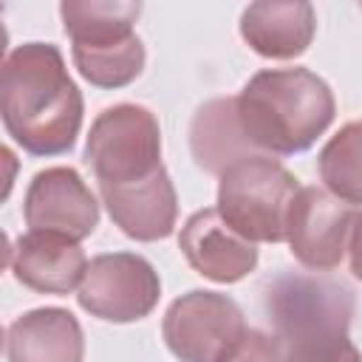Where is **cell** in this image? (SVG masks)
Listing matches in <instances>:
<instances>
[{
  "instance_id": "ffe728a7",
  "label": "cell",
  "mask_w": 362,
  "mask_h": 362,
  "mask_svg": "<svg viewBox=\"0 0 362 362\" xmlns=\"http://www.w3.org/2000/svg\"><path fill=\"white\" fill-rule=\"evenodd\" d=\"M11 263V243H8V238H6V232L0 229V274L6 272V266Z\"/></svg>"
},
{
  "instance_id": "ac0fdd59",
  "label": "cell",
  "mask_w": 362,
  "mask_h": 362,
  "mask_svg": "<svg viewBox=\"0 0 362 362\" xmlns=\"http://www.w3.org/2000/svg\"><path fill=\"white\" fill-rule=\"evenodd\" d=\"M218 362H283V354L272 334L246 328L240 334V339Z\"/></svg>"
},
{
  "instance_id": "2e32d148",
  "label": "cell",
  "mask_w": 362,
  "mask_h": 362,
  "mask_svg": "<svg viewBox=\"0 0 362 362\" xmlns=\"http://www.w3.org/2000/svg\"><path fill=\"white\" fill-rule=\"evenodd\" d=\"M189 144L195 164L206 173H223L229 164L255 156L249 141L243 139L235 116V99H212L198 107L192 127H189Z\"/></svg>"
},
{
  "instance_id": "7a4b0ae2",
  "label": "cell",
  "mask_w": 362,
  "mask_h": 362,
  "mask_svg": "<svg viewBox=\"0 0 362 362\" xmlns=\"http://www.w3.org/2000/svg\"><path fill=\"white\" fill-rule=\"evenodd\" d=\"M266 314L283 362H359L348 337L354 317L348 286L328 277L280 274L266 288Z\"/></svg>"
},
{
  "instance_id": "d6986e66",
  "label": "cell",
  "mask_w": 362,
  "mask_h": 362,
  "mask_svg": "<svg viewBox=\"0 0 362 362\" xmlns=\"http://www.w3.org/2000/svg\"><path fill=\"white\" fill-rule=\"evenodd\" d=\"M17 170H20V161L17 156L0 144V204L11 195V187H14V178H17Z\"/></svg>"
},
{
  "instance_id": "8992f818",
  "label": "cell",
  "mask_w": 362,
  "mask_h": 362,
  "mask_svg": "<svg viewBox=\"0 0 362 362\" xmlns=\"http://www.w3.org/2000/svg\"><path fill=\"white\" fill-rule=\"evenodd\" d=\"M85 161L96 175L99 189L156 175L164 170L156 116L141 105H113L102 110L85 144Z\"/></svg>"
},
{
  "instance_id": "e0dca14e",
  "label": "cell",
  "mask_w": 362,
  "mask_h": 362,
  "mask_svg": "<svg viewBox=\"0 0 362 362\" xmlns=\"http://www.w3.org/2000/svg\"><path fill=\"white\" fill-rule=\"evenodd\" d=\"M320 175L334 198L356 206L359 204V124H345L320 156Z\"/></svg>"
},
{
  "instance_id": "7c38bea8",
  "label": "cell",
  "mask_w": 362,
  "mask_h": 362,
  "mask_svg": "<svg viewBox=\"0 0 362 362\" xmlns=\"http://www.w3.org/2000/svg\"><path fill=\"white\" fill-rule=\"evenodd\" d=\"M99 192L113 223L133 240H161L175 226L178 198L167 170H158L144 181L105 187Z\"/></svg>"
},
{
  "instance_id": "44dd1931",
  "label": "cell",
  "mask_w": 362,
  "mask_h": 362,
  "mask_svg": "<svg viewBox=\"0 0 362 362\" xmlns=\"http://www.w3.org/2000/svg\"><path fill=\"white\" fill-rule=\"evenodd\" d=\"M6 45H8V34H6V25L0 20V62H3V54H6Z\"/></svg>"
},
{
  "instance_id": "9c48e42d",
  "label": "cell",
  "mask_w": 362,
  "mask_h": 362,
  "mask_svg": "<svg viewBox=\"0 0 362 362\" xmlns=\"http://www.w3.org/2000/svg\"><path fill=\"white\" fill-rule=\"evenodd\" d=\"M246 331L238 303L218 291L178 297L161 322L167 348L181 362H218Z\"/></svg>"
},
{
  "instance_id": "9a60e30c",
  "label": "cell",
  "mask_w": 362,
  "mask_h": 362,
  "mask_svg": "<svg viewBox=\"0 0 362 362\" xmlns=\"http://www.w3.org/2000/svg\"><path fill=\"white\" fill-rule=\"evenodd\" d=\"M314 8L308 3H252L240 17V34L269 59L300 57L314 37Z\"/></svg>"
},
{
  "instance_id": "4fadbf2b",
  "label": "cell",
  "mask_w": 362,
  "mask_h": 362,
  "mask_svg": "<svg viewBox=\"0 0 362 362\" xmlns=\"http://www.w3.org/2000/svg\"><path fill=\"white\" fill-rule=\"evenodd\" d=\"M14 277L40 294H68L79 286L85 274V252L79 243L48 235V232H25L11 249Z\"/></svg>"
},
{
  "instance_id": "277c9868",
  "label": "cell",
  "mask_w": 362,
  "mask_h": 362,
  "mask_svg": "<svg viewBox=\"0 0 362 362\" xmlns=\"http://www.w3.org/2000/svg\"><path fill=\"white\" fill-rule=\"evenodd\" d=\"M139 3L68 0L59 6L79 74L99 88H122L144 68V45L133 31Z\"/></svg>"
},
{
  "instance_id": "5b68a950",
  "label": "cell",
  "mask_w": 362,
  "mask_h": 362,
  "mask_svg": "<svg viewBox=\"0 0 362 362\" xmlns=\"http://www.w3.org/2000/svg\"><path fill=\"white\" fill-rule=\"evenodd\" d=\"M297 178L269 156H246L221 173L218 215L246 240H286V215Z\"/></svg>"
},
{
  "instance_id": "6da1fadb",
  "label": "cell",
  "mask_w": 362,
  "mask_h": 362,
  "mask_svg": "<svg viewBox=\"0 0 362 362\" xmlns=\"http://www.w3.org/2000/svg\"><path fill=\"white\" fill-rule=\"evenodd\" d=\"M0 119L34 156H59L82 127V93L57 45L28 42L0 62Z\"/></svg>"
},
{
  "instance_id": "3957f363",
  "label": "cell",
  "mask_w": 362,
  "mask_h": 362,
  "mask_svg": "<svg viewBox=\"0 0 362 362\" xmlns=\"http://www.w3.org/2000/svg\"><path fill=\"white\" fill-rule=\"evenodd\" d=\"M235 116L249 147L291 156L325 133L334 119V96L305 68L260 71L235 96Z\"/></svg>"
},
{
  "instance_id": "ba28073f",
  "label": "cell",
  "mask_w": 362,
  "mask_h": 362,
  "mask_svg": "<svg viewBox=\"0 0 362 362\" xmlns=\"http://www.w3.org/2000/svg\"><path fill=\"white\" fill-rule=\"evenodd\" d=\"M158 294V274L144 257L133 252H113L99 255L85 266L76 300L99 320L136 322L156 308Z\"/></svg>"
},
{
  "instance_id": "8fae6325",
  "label": "cell",
  "mask_w": 362,
  "mask_h": 362,
  "mask_svg": "<svg viewBox=\"0 0 362 362\" xmlns=\"http://www.w3.org/2000/svg\"><path fill=\"white\" fill-rule=\"evenodd\" d=\"M187 263L215 283H235L246 277L257 263V249L252 240L240 238L218 209L195 212L178 238Z\"/></svg>"
},
{
  "instance_id": "52a82bcc",
  "label": "cell",
  "mask_w": 362,
  "mask_h": 362,
  "mask_svg": "<svg viewBox=\"0 0 362 362\" xmlns=\"http://www.w3.org/2000/svg\"><path fill=\"white\" fill-rule=\"evenodd\" d=\"M356 229L359 209L317 187H300L286 215V240L291 255L314 272L337 269L345 255H351V269L359 274Z\"/></svg>"
},
{
  "instance_id": "5bb4252c",
  "label": "cell",
  "mask_w": 362,
  "mask_h": 362,
  "mask_svg": "<svg viewBox=\"0 0 362 362\" xmlns=\"http://www.w3.org/2000/svg\"><path fill=\"white\" fill-rule=\"evenodd\" d=\"M8 362H82L85 339L65 308H34L8 328Z\"/></svg>"
},
{
  "instance_id": "30bf717a",
  "label": "cell",
  "mask_w": 362,
  "mask_h": 362,
  "mask_svg": "<svg viewBox=\"0 0 362 362\" xmlns=\"http://www.w3.org/2000/svg\"><path fill=\"white\" fill-rule=\"evenodd\" d=\"M25 223L31 232H48L79 243L99 223V204L82 175L71 167H48L34 175L25 192Z\"/></svg>"
}]
</instances>
